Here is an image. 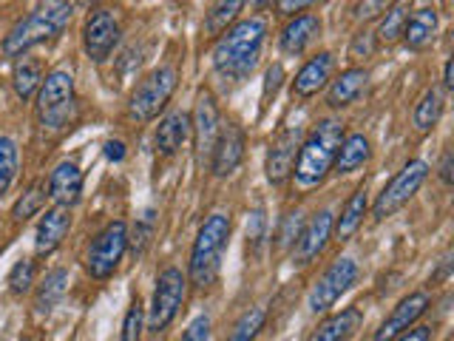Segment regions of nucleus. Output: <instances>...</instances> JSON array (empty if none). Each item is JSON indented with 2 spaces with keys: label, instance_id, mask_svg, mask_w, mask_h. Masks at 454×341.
Masks as SVG:
<instances>
[{
  "label": "nucleus",
  "instance_id": "473e14b6",
  "mask_svg": "<svg viewBox=\"0 0 454 341\" xmlns=\"http://www.w3.org/2000/svg\"><path fill=\"white\" fill-rule=\"evenodd\" d=\"M406 18H409V4L406 0H397L395 6L387 9V18L380 20V28L378 35L383 43H395L397 37L403 35V26H406Z\"/></svg>",
  "mask_w": 454,
  "mask_h": 341
},
{
  "label": "nucleus",
  "instance_id": "9d476101",
  "mask_svg": "<svg viewBox=\"0 0 454 341\" xmlns=\"http://www.w3.org/2000/svg\"><path fill=\"white\" fill-rule=\"evenodd\" d=\"M355 279H358V265H355L352 259H347V256H344V259L333 262L321 274V279L316 282V288L309 290V298H307L309 310L312 313H326L340 296L352 288Z\"/></svg>",
  "mask_w": 454,
  "mask_h": 341
},
{
  "label": "nucleus",
  "instance_id": "bb28decb",
  "mask_svg": "<svg viewBox=\"0 0 454 341\" xmlns=\"http://www.w3.org/2000/svg\"><path fill=\"white\" fill-rule=\"evenodd\" d=\"M364 217H366V188L361 185V188H358V191H355V194L347 199L344 210H340L338 225H335V236H338L340 242L349 239V236H352V234L361 227Z\"/></svg>",
  "mask_w": 454,
  "mask_h": 341
},
{
  "label": "nucleus",
  "instance_id": "de8ad7c7",
  "mask_svg": "<svg viewBox=\"0 0 454 341\" xmlns=\"http://www.w3.org/2000/svg\"><path fill=\"white\" fill-rule=\"evenodd\" d=\"M440 179L451 185V151H443V160H440Z\"/></svg>",
  "mask_w": 454,
  "mask_h": 341
},
{
  "label": "nucleus",
  "instance_id": "6ab92c4d",
  "mask_svg": "<svg viewBox=\"0 0 454 341\" xmlns=\"http://www.w3.org/2000/svg\"><path fill=\"white\" fill-rule=\"evenodd\" d=\"M333 68H335V60H333V54L330 52H321L312 57L309 63H304V68L298 71L295 80H293V91L298 97H312V94H318L326 83H330L333 77Z\"/></svg>",
  "mask_w": 454,
  "mask_h": 341
},
{
  "label": "nucleus",
  "instance_id": "7ed1b4c3",
  "mask_svg": "<svg viewBox=\"0 0 454 341\" xmlns=\"http://www.w3.org/2000/svg\"><path fill=\"white\" fill-rule=\"evenodd\" d=\"M344 137L347 134L340 120H321L312 128V134L301 142V148H298L295 165H293L295 182L301 185V188H312V185L324 182V177L333 170L335 154L340 148V142H344Z\"/></svg>",
  "mask_w": 454,
  "mask_h": 341
},
{
  "label": "nucleus",
  "instance_id": "72a5a7b5",
  "mask_svg": "<svg viewBox=\"0 0 454 341\" xmlns=\"http://www.w3.org/2000/svg\"><path fill=\"white\" fill-rule=\"evenodd\" d=\"M264 310L262 307H250L245 316H241L233 327L231 333V341H255V336H259V330L264 327Z\"/></svg>",
  "mask_w": 454,
  "mask_h": 341
},
{
  "label": "nucleus",
  "instance_id": "b1692460",
  "mask_svg": "<svg viewBox=\"0 0 454 341\" xmlns=\"http://www.w3.org/2000/svg\"><path fill=\"white\" fill-rule=\"evenodd\" d=\"M191 137V117L184 111H174L156 128V151L162 156H170L182 148V142Z\"/></svg>",
  "mask_w": 454,
  "mask_h": 341
},
{
  "label": "nucleus",
  "instance_id": "ddd939ff",
  "mask_svg": "<svg viewBox=\"0 0 454 341\" xmlns=\"http://www.w3.org/2000/svg\"><path fill=\"white\" fill-rule=\"evenodd\" d=\"M219 108H216V99H213L210 91H202L196 99V111H193V120H191V131H193V142H196V156L199 163L210 160L213 146H216V137H219Z\"/></svg>",
  "mask_w": 454,
  "mask_h": 341
},
{
  "label": "nucleus",
  "instance_id": "c03bdc74",
  "mask_svg": "<svg viewBox=\"0 0 454 341\" xmlns=\"http://www.w3.org/2000/svg\"><path fill=\"white\" fill-rule=\"evenodd\" d=\"M262 231H264V213L255 210L253 213V227H247V239L253 242V245H259V242H262Z\"/></svg>",
  "mask_w": 454,
  "mask_h": 341
},
{
  "label": "nucleus",
  "instance_id": "e433bc0d",
  "mask_svg": "<svg viewBox=\"0 0 454 341\" xmlns=\"http://www.w3.org/2000/svg\"><path fill=\"white\" fill-rule=\"evenodd\" d=\"M153 225H156L153 210H145V213H142V219L137 222L134 239L128 236V245H134V253H142V250H145V245H148L151 236H153Z\"/></svg>",
  "mask_w": 454,
  "mask_h": 341
},
{
  "label": "nucleus",
  "instance_id": "4c0bfd02",
  "mask_svg": "<svg viewBox=\"0 0 454 341\" xmlns=\"http://www.w3.org/2000/svg\"><path fill=\"white\" fill-rule=\"evenodd\" d=\"M395 4L397 0H358L355 4V20H375Z\"/></svg>",
  "mask_w": 454,
  "mask_h": 341
},
{
  "label": "nucleus",
  "instance_id": "49530a36",
  "mask_svg": "<svg viewBox=\"0 0 454 341\" xmlns=\"http://www.w3.org/2000/svg\"><path fill=\"white\" fill-rule=\"evenodd\" d=\"M429 338H432V330H429V327H415V330L401 333L395 341H429Z\"/></svg>",
  "mask_w": 454,
  "mask_h": 341
},
{
  "label": "nucleus",
  "instance_id": "c85d7f7f",
  "mask_svg": "<svg viewBox=\"0 0 454 341\" xmlns=\"http://www.w3.org/2000/svg\"><path fill=\"white\" fill-rule=\"evenodd\" d=\"M440 117H443V94H440V89H429L418 99L411 120H415L418 131H429L440 123Z\"/></svg>",
  "mask_w": 454,
  "mask_h": 341
},
{
  "label": "nucleus",
  "instance_id": "f8f14e48",
  "mask_svg": "<svg viewBox=\"0 0 454 341\" xmlns=\"http://www.w3.org/2000/svg\"><path fill=\"white\" fill-rule=\"evenodd\" d=\"M298 148H301V128H281V131L273 137L270 142V151H267V163H264V170H267V179L273 185H281L293 174V165H295V156H298Z\"/></svg>",
  "mask_w": 454,
  "mask_h": 341
},
{
  "label": "nucleus",
  "instance_id": "412c9836",
  "mask_svg": "<svg viewBox=\"0 0 454 341\" xmlns=\"http://www.w3.org/2000/svg\"><path fill=\"white\" fill-rule=\"evenodd\" d=\"M361 324H364V313L358 307H344L340 313H335V316L321 321L307 341H349L358 333Z\"/></svg>",
  "mask_w": 454,
  "mask_h": 341
},
{
  "label": "nucleus",
  "instance_id": "2eb2a0df",
  "mask_svg": "<svg viewBox=\"0 0 454 341\" xmlns=\"http://www.w3.org/2000/svg\"><path fill=\"white\" fill-rule=\"evenodd\" d=\"M426 310H429V293H423V290L409 293L406 298H401V302L395 305V310L389 313V316L383 319V324L378 327L372 341H395L401 333H406Z\"/></svg>",
  "mask_w": 454,
  "mask_h": 341
},
{
  "label": "nucleus",
  "instance_id": "aec40b11",
  "mask_svg": "<svg viewBox=\"0 0 454 341\" xmlns=\"http://www.w3.org/2000/svg\"><path fill=\"white\" fill-rule=\"evenodd\" d=\"M82 194V170L77 163H60L49 177V196L57 205L71 208Z\"/></svg>",
  "mask_w": 454,
  "mask_h": 341
},
{
  "label": "nucleus",
  "instance_id": "cd10ccee",
  "mask_svg": "<svg viewBox=\"0 0 454 341\" xmlns=\"http://www.w3.org/2000/svg\"><path fill=\"white\" fill-rule=\"evenodd\" d=\"M66 288H68V270L57 267L51 274H46V279H43L40 290H37V298H35L37 313H49L63 298Z\"/></svg>",
  "mask_w": 454,
  "mask_h": 341
},
{
  "label": "nucleus",
  "instance_id": "7c9ffc66",
  "mask_svg": "<svg viewBox=\"0 0 454 341\" xmlns=\"http://www.w3.org/2000/svg\"><path fill=\"white\" fill-rule=\"evenodd\" d=\"M46 196H49V185L37 179L28 185V191L18 199V205H14L12 210V217L18 219V222H26L28 217H35V213L43 210V205H46Z\"/></svg>",
  "mask_w": 454,
  "mask_h": 341
},
{
  "label": "nucleus",
  "instance_id": "dca6fc26",
  "mask_svg": "<svg viewBox=\"0 0 454 341\" xmlns=\"http://www.w3.org/2000/svg\"><path fill=\"white\" fill-rule=\"evenodd\" d=\"M330 236H333V213L321 210L304 225V231L298 234V239H295V262L298 265H309L326 248Z\"/></svg>",
  "mask_w": 454,
  "mask_h": 341
},
{
  "label": "nucleus",
  "instance_id": "f3484780",
  "mask_svg": "<svg viewBox=\"0 0 454 341\" xmlns=\"http://www.w3.org/2000/svg\"><path fill=\"white\" fill-rule=\"evenodd\" d=\"M68 227H71V210H68V208L57 205V208L46 210V217H43L40 225H37L35 250H37L40 256L54 253L57 248H60V242L66 239Z\"/></svg>",
  "mask_w": 454,
  "mask_h": 341
},
{
  "label": "nucleus",
  "instance_id": "0eeeda50",
  "mask_svg": "<svg viewBox=\"0 0 454 341\" xmlns=\"http://www.w3.org/2000/svg\"><path fill=\"white\" fill-rule=\"evenodd\" d=\"M125 250H128V227H125V222L122 219L108 222L89 245V253H85V270L91 274V279L103 282V279L114 276V270L120 267Z\"/></svg>",
  "mask_w": 454,
  "mask_h": 341
},
{
  "label": "nucleus",
  "instance_id": "423d86ee",
  "mask_svg": "<svg viewBox=\"0 0 454 341\" xmlns=\"http://www.w3.org/2000/svg\"><path fill=\"white\" fill-rule=\"evenodd\" d=\"M176 83H179V71L174 66L153 68L151 75L142 80L134 89V94H131V103H128L131 117L139 120V123L153 120L156 114H160L168 106L170 94L176 91Z\"/></svg>",
  "mask_w": 454,
  "mask_h": 341
},
{
  "label": "nucleus",
  "instance_id": "4be33fe9",
  "mask_svg": "<svg viewBox=\"0 0 454 341\" xmlns=\"http://www.w3.org/2000/svg\"><path fill=\"white\" fill-rule=\"evenodd\" d=\"M437 26H440V18H437V12L432 6H423L418 12H411L409 18H406V26H403V40H406V46L409 49H426L429 43L434 40L437 35Z\"/></svg>",
  "mask_w": 454,
  "mask_h": 341
},
{
  "label": "nucleus",
  "instance_id": "39448f33",
  "mask_svg": "<svg viewBox=\"0 0 454 341\" xmlns=\"http://www.w3.org/2000/svg\"><path fill=\"white\" fill-rule=\"evenodd\" d=\"M77 99H74V77L66 68H54L43 77L37 89V117L49 128H66L74 120Z\"/></svg>",
  "mask_w": 454,
  "mask_h": 341
},
{
  "label": "nucleus",
  "instance_id": "8fccbe9b",
  "mask_svg": "<svg viewBox=\"0 0 454 341\" xmlns=\"http://www.w3.org/2000/svg\"><path fill=\"white\" fill-rule=\"evenodd\" d=\"M273 4H278V0H253L255 9H267V6H273Z\"/></svg>",
  "mask_w": 454,
  "mask_h": 341
},
{
  "label": "nucleus",
  "instance_id": "393cba45",
  "mask_svg": "<svg viewBox=\"0 0 454 341\" xmlns=\"http://www.w3.org/2000/svg\"><path fill=\"white\" fill-rule=\"evenodd\" d=\"M369 156H372V148H369V139L364 134H349L340 142V148L335 154V174H352V170H358L369 163Z\"/></svg>",
  "mask_w": 454,
  "mask_h": 341
},
{
  "label": "nucleus",
  "instance_id": "2f4dec72",
  "mask_svg": "<svg viewBox=\"0 0 454 341\" xmlns=\"http://www.w3.org/2000/svg\"><path fill=\"white\" fill-rule=\"evenodd\" d=\"M18 163H20V154H18V146H14V139L0 137V196L12 188L14 177H18Z\"/></svg>",
  "mask_w": 454,
  "mask_h": 341
},
{
  "label": "nucleus",
  "instance_id": "20e7f679",
  "mask_svg": "<svg viewBox=\"0 0 454 341\" xmlns=\"http://www.w3.org/2000/svg\"><path fill=\"white\" fill-rule=\"evenodd\" d=\"M227 239H231V217H224V213H213L199 227L188 265L191 282L199 290H205L216 282L222 270V256L227 250Z\"/></svg>",
  "mask_w": 454,
  "mask_h": 341
},
{
  "label": "nucleus",
  "instance_id": "f03ea898",
  "mask_svg": "<svg viewBox=\"0 0 454 341\" xmlns=\"http://www.w3.org/2000/svg\"><path fill=\"white\" fill-rule=\"evenodd\" d=\"M71 14H74V9H71L68 0H40L37 9H32L23 20L12 26V32L0 43V57L12 60V57L26 54L37 43L57 37L71 23Z\"/></svg>",
  "mask_w": 454,
  "mask_h": 341
},
{
  "label": "nucleus",
  "instance_id": "58836bf2",
  "mask_svg": "<svg viewBox=\"0 0 454 341\" xmlns=\"http://www.w3.org/2000/svg\"><path fill=\"white\" fill-rule=\"evenodd\" d=\"M281 80H284V68L276 63V66H270L267 68V75H264V94H262V103L267 106L270 103V94L276 97V91L281 89Z\"/></svg>",
  "mask_w": 454,
  "mask_h": 341
},
{
  "label": "nucleus",
  "instance_id": "ea45409f",
  "mask_svg": "<svg viewBox=\"0 0 454 341\" xmlns=\"http://www.w3.org/2000/svg\"><path fill=\"white\" fill-rule=\"evenodd\" d=\"M207 338H210V319L207 316H196L182 336V341H207Z\"/></svg>",
  "mask_w": 454,
  "mask_h": 341
},
{
  "label": "nucleus",
  "instance_id": "37998d69",
  "mask_svg": "<svg viewBox=\"0 0 454 341\" xmlns=\"http://www.w3.org/2000/svg\"><path fill=\"white\" fill-rule=\"evenodd\" d=\"M321 4V0H278V12L281 14H295V12H304L309 6Z\"/></svg>",
  "mask_w": 454,
  "mask_h": 341
},
{
  "label": "nucleus",
  "instance_id": "4468645a",
  "mask_svg": "<svg viewBox=\"0 0 454 341\" xmlns=\"http://www.w3.org/2000/svg\"><path fill=\"white\" fill-rule=\"evenodd\" d=\"M245 146H247V137L241 131L239 123H227L219 128V137H216V146H213L210 154V168L216 177H231L233 170L239 168L241 156H245Z\"/></svg>",
  "mask_w": 454,
  "mask_h": 341
},
{
  "label": "nucleus",
  "instance_id": "a211bd4d",
  "mask_svg": "<svg viewBox=\"0 0 454 341\" xmlns=\"http://www.w3.org/2000/svg\"><path fill=\"white\" fill-rule=\"evenodd\" d=\"M318 32H321V18H318V14H295V18L287 26H284V32L278 37V46H281L284 54L298 57L312 40L318 37Z\"/></svg>",
  "mask_w": 454,
  "mask_h": 341
},
{
  "label": "nucleus",
  "instance_id": "5701e85b",
  "mask_svg": "<svg viewBox=\"0 0 454 341\" xmlns=\"http://www.w3.org/2000/svg\"><path fill=\"white\" fill-rule=\"evenodd\" d=\"M369 83V71L366 68H347L340 71V77L333 80L330 91H326V106L333 108H344L349 103L361 97V91L366 89Z\"/></svg>",
  "mask_w": 454,
  "mask_h": 341
},
{
  "label": "nucleus",
  "instance_id": "c9c22d12",
  "mask_svg": "<svg viewBox=\"0 0 454 341\" xmlns=\"http://www.w3.org/2000/svg\"><path fill=\"white\" fill-rule=\"evenodd\" d=\"M142 324H145V310L139 302L128 307L125 319H122V341H139L142 338Z\"/></svg>",
  "mask_w": 454,
  "mask_h": 341
},
{
  "label": "nucleus",
  "instance_id": "f257e3e1",
  "mask_svg": "<svg viewBox=\"0 0 454 341\" xmlns=\"http://www.w3.org/2000/svg\"><path fill=\"white\" fill-rule=\"evenodd\" d=\"M264 35V18H247L227 26L222 37L216 40V46H213V68L227 80H245L255 68V63H259Z\"/></svg>",
  "mask_w": 454,
  "mask_h": 341
},
{
  "label": "nucleus",
  "instance_id": "a18cd8bd",
  "mask_svg": "<svg viewBox=\"0 0 454 341\" xmlns=\"http://www.w3.org/2000/svg\"><path fill=\"white\" fill-rule=\"evenodd\" d=\"M106 156H108L111 163H122L125 160V146H122L120 139H108L106 142Z\"/></svg>",
  "mask_w": 454,
  "mask_h": 341
},
{
  "label": "nucleus",
  "instance_id": "c756f323",
  "mask_svg": "<svg viewBox=\"0 0 454 341\" xmlns=\"http://www.w3.org/2000/svg\"><path fill=\"white\" fill-rule=\"evenodd\" d=\"M245 4H247V0H213V6H210L207 18H205V32L207 35H222L224 28L239 18V12L245 9Z\"/></svg>",
  "mask_w": 454,
  "mask_h": 341
},
{
  "label": "nucleus",
  "instance_id": "1a4fd4ad",
  "mask_svg": "<svg viewBox=\"0 0 454 341\" xmlns=\"http://www.w3.org/2000/svg\"><path fill=\"white\" fill-rule=\"evenodd\" d=\"M184 290H188V279L179 267H165L160 279H156V290H153V305H151V319H148V330L162 333L165 327L176 319V313L184 302Z\"/></svg>",
  "mask_w": 454,
  "mask_h": 341
},
{
  "label": "nucleus",
  "instance_id": "09e8293b",
  "mask_svg": "<svg viewBox=\"0 0 454 341\" xmlns=\"http://www.w3.org/2000/svg\"><path fill=\"white\" fill-rule=\"evenodd\" d=\"M443 85H446V89H454V60H451V57L443 66Z\"/></svg>",
  "mask_w": 454,
  "mask_h": 341
},
{
  "label": "nucleus",
  "instance_id": "f704fd0d",
  "mask_svg": "<svg viewBox=\"0 0 454 341\" xmlns=\"http://www.w3.org/2000/svg\"><path fill=\"white\" fill-rule=\"evenodd\" d=\"M32 284H35V262L32 259L14 262L12 274H9V290L14 296H23V293L32 290Z\"/></svg>",
  "mask_w": 454,
  "mask_h": 341
},
{
  "label": "nucleus",
  "instance_id": "9b49d317",
  "mask_svg": "<svg viewBox=\"0 0 454 341\" xmlns=\"http://www.w3.org/2000/svg\"><path fill=\"white\" fill-rule=\"evenodd\" d=\"M120 43V23L108 9H97L82 26V46L94 63L108 60V54Z\"/></svg>",
  "mask_w": 454,
  "mask_h": 341
},
{
  "label": "nucleus",
  "instance_id": "a19ab883",
  "mask_svg": "<svg viewBox=\"0 0 454 341\" xmlns=\"http://www.w3.org/2000/svg\"><path fill=\"white\" fill-rule=\"evenodd\" d=\"M298 225H301V213H287V219H284V227H281V234H278V239H281V245H290L293 239H298Z\"/></svg>",
  "mask_w": 454,
  "mask_h": 341
},
{
  "label": "nucleus",
  "instance_id": "a878e982",
  "mask_svg": "<svg viewBox=\"0 0 454 341\" xmlns=\"http://www.w3.org/2000/svg\"><path fill=\"white\" fill-rule=\"evenodd\" d=\"M43 83V63L37 57H28V54H20L18 66L12 71V85H14V94L20 99H28Z\"/></svg>",
  "mask_w": 454,
  "mask_h": 341
},
{
  "label": "nucleus",
  "instance_id": "6e6552de",
  "mask_svg": "<svg viewBox=\"0 0 454 341\" xmlns=\"http://www.w3.org/2000/svg\"><path fill=\"white\" fill-rule=\"evenodd\" d=\"M429 177V165L423 160H411L406 163L397 174L387 182V188H383L375 199V208H372V217L375 219H387L392 213L401 210L411 196L420 191V185Z\"/></svg>",
  "mask_w": 454,
  "mask_h": 341
},
{
  "label": "nucleus",
  "instance_id": "79ce46f5",
  "mask_svg": "<svg viewBox=\"0 0 454 341\" xmlns=\"http://www.w3.org/2000/svg\"><path fill=\"white\" fill-rule=\"evenodd\" d=\"M372 52H375V37L369 35V32H361L358 37L352 40V46H349L352 57H369Z\"/></svg>",
  "mask_w": 454,
  "mask_h": 341
}]
</instances>
